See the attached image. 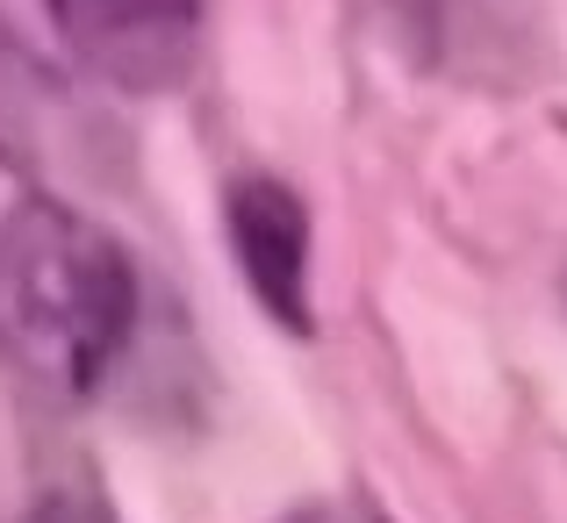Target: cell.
Masks as SVG:
<instances>
[{"label":"cell","mask_w":567,"mask_h":523,"mask_svg":"<svg viewBox=\"0 0 567 523\" xmlns=\"http://www.w3.org/2000/svg\"><path fill=\"white\" fill-rule=\"evenodd\" d=\"M137 331V273L80 208L14 201L0 216V366L37 401H86Z\"/></svg>","instance_id":"obj_1"},{"label":"cell","mask_w":567,"mask_h":523,"mask_svg":"<svg viewBox=\"0 0 567 523\" xmlns=\"http://www.w3.org/2000/svg\"><path fill=\"white\" fill-rule=\"evenodd\" d=\"M43 14L115 94H173L202 57V0H43Z\"/></svg>","instance_id":"obj_2"},{"label":"cell","mask_w":567,"mask_h":523,"mask_svg":"<svg viewBox=\"0 0 567 523\" xmlns=\"http://www.w3.org/2000/svg\"><path fill=\"white\" fill-rule=\"evenodd\" d=\"M223 222H230V259L245 273L251 302L274 323H288L295 337H309L317 331V308H309V208L280 179H237L230 201H223Z\"/></svg>","instance_id":"obj_3"},{"label":"cell","mask_w":567,"mask_h":523,"mask_svg":"<svg viewBox=\"0 0 567 523\" xmlns=\"http://www.w3.org/2000/svg\"><path fill=\"white\" fill-rule=\"evenodd\" d=\"M72 94L22 51V43L0 29V158L14 166H65L72 158Z\"/></svg>","instance_id":"obj_4"},{"label":"cell","mask_w":567,"mask_h":523,"mask_svg":"<svg viewBox=\"0 0 567 523\" xmlns=\"http://www.w3.org/2000/svg\"><path fill=\"white\" fill-rule=\"evenodd\" d=\"M22 523H115V510L101 495H86V488H51V495H37L22 510Z\"/></svg>","instance_id":"obj_5"},{"label":"cell","mask_w":567,"mask_h":523,"mask_svg":"<svg viewBox=\"0 0 567 523\" xmlns=\"http://www.w3.org/2000/svg\"><path fill=\"white\" fill-rule=\"evenodd\" d=\"M280 523H381V516L360 510V502H302V510H288Z\"/></svg>","instance_id":"obj_6"}]
</instances>
